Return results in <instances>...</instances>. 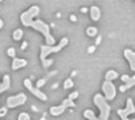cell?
I'll return each mask as SVG.
<instances>
[{"label": "cell", "mask_w": 135, "mask_h": 120, "mask_svg": "<svg viewBox=\"0 0 135 120\" xmlns=\"http://www.w3.org/2000/svg\"><path fill=\"white\" fill-rule=\"evenodd\" d=\"M68 43H69L68 37H62L57 45L50 47V45H46V44H44V45L40 47V61H42L43 67H50L51 65L53 63V59H47V57L50 56L51 53H57V52H60L64 47H66Z\"/></svg>", "instance_id": "6da1fadb"}, {"label": "cell", "mask_w": 135, "mask_h": 120, "mask_svg": "<svg viewBox=\"0 0 135 120\" xmlns=\"http://www.w3.org/2000/svg\"><path fill=\"white\" fill-rule=\"evenodd\" d=\"M30 27H33L34 30H36V31H39V32H42V34L44 35L46 45L52 47V45L55 44V37H53L50 32V30H51L50 25H47V23L43 22L42 19H35V21H33V23L30 25Z\"/></svg>", "instance_id": "7a4b0ae2"}, {"label": "cell", "mask_w": 135, "mask_h": 120, "mask_svg": "<svg viewBox=\"0 0 135 120\" xmlns=\"http://www.w3.org/2000/svg\"><path fill=\"white\" fill-rule=\"evenodd\" d=\"M94 103L95 106L100 110V116L96 118L95 120H108L110 115V106L108 105L107 100L101 94H95L94 96Z\"/></svg>", "instance_id": "3957f363"}, {"label": "cell", "mask_w": 135, "mask_h": 120, "mask_svg": "<svg viewBox=\"0 0 135 120\" xmlns=\"http://www.w3.org/2000/svg\"><path fill=\"white\" fill-rule=\"evenodd\" d=\"M39 12H40V9H39L38 5H31V8H29L26 12H23L21 14V22H22V25L26 26V27H30V25L33 23V21H34V17H36L39 14Z\"/></svg>", "instance_id": "277c9868"}, {"label": "cell", "mask_w": 135, "mask_h": 120, "mask_svg": "<svg viewBox=\"0 0 135 120\" xmlns=\"http://www.w3.org/2000/svg\"><path fill=\"white\" fill-rule=\"evenodd\" d=\"M68 107H75V103H74V101H71V100H69V98H65L61 105L51 107L50 112L52 116H59V115H61V114L66 110Z\"/></svg>", "instance_id": "5b68a950"}, {"label": "cell", "mask_w": 135, "mask_h": 120, "mask_svg": "<svg viewBox=\"0 0 135 120\" xmlns=\"http://www.w3.org/2000/svg\"><path fill=\"white\" fill-rule=\"evenodd\" d=\"M27 97L25 93H20L17 96H12V97H8L7 98V108H15V107H18L21 105L26 102Z\"/></svg>", "instance_id": "8992f818"}, {"label": "cell", "mask_w": 135, "mask_h": 120, "mask_svg": "<svg viewBox=\"0 0 135 120\" xmlns=\"http://www.w3.org/2000/svg\"><path fill=\"white\" fill-rule=\"evenodd\" d=\"M23 85L26 86V88L31 92V94H34L38 100H40V101H47V100H48V98H47V94L43 93L42 89H38V88L33 86L31 79H25V80H23Z\"/></svg>", "instance_id": "52a82bcc"}, {"label": "cell", "mask_w": 135, "mask_h": 120, "mask_svg": "<svg viewBox=\"0 0 135 120\" xmlns=\"http://www.w3.org/2000/svg\"><path fill=\"white\" fill-rule=\"evenodd\" d=\"M101 89H103V92H104V98H105L107 101L114 100V97H116V86H114V84H113L112 81H107V80H105V81L103 83Z\"/></svg>", "instance_id": "ba28073f"}, {"label": "cell", "mask_w": 135, "mask_h": 120, "mask_svg": "<svg viewBox=\"0 0 135 120\" xmlns=\"http://www.w3.org/2000/svg\"><path fill=\"white\" fill-rule=\"evenodd\" d=\"M117 114H118V116L121 118V120H130V119H127V116L131 115V114H135V106H134V103H133V100L131 98H127V106L125 108L117 110Z\"/></svg>", "instance_id": "9c48e42d"}, {"label": "cell", "mask_w": 135, "mask_h": 120, "mask_svg": "<svg viewBox=\"0 0 135 120\" xmlns=\"http://www.w3.org/2000/svg\"><path fill=\"white\" fill-rule=\"evenodd\" d=\"M123 56L129 61L130 69L133 70V71H135V52H133L131 49H125L123 51Z\"/></svg>", "instance_id": "30bf717a"}, {"label": "cell", "mask_w": 135, "mask_h": 120, "mask_svg": "<svg viewBox=\"0 0 135 120\" xmlns=\"http://www.w3.org/2000/svg\"><path fill=\"white\" fill-rule=\"evenodd\" d=\"M11 88V76L9 75H4L3 76V81L0 83V93L8 90Z\"/></svg>", "instance_id": "8fae6325"}, {"label": "cell", "mask_w": 135, "mask_h": 120, "mask_svg": "<svg viewBox=\"0 0 135 120\" xmlns=\"http://www.w3.org/2000/svg\"><path fill=\"white\" fill-rule=\"evenodd\" d=\"M26 65H27V61H26V59L15 57V58H13V62H12V69L18 70V69H21V67H25Z\"/></svg>", "instance_id": "7c38bea8"}, {"label": "cell", "mask_w": 135, "mask_h": 120, "mask_svg": "<svg viewBox=\"0 0 135 120\" xmlns=\"http://www.w3.org/2000/svg\"><path fill=\"white\" fill-rule=\"evenodd\" d=\"M90 14H91V18L94 21H99L100 19V16H101V12H100V8L96 7V5H92L90 8Z\"/></svg>", "instance_id": "4fadbf2b"}, {"label": "cell", "mask_w": 135, "mask_h": 120, "mask_svg": "<svg viewBox=\"0 0 135 120\" xmlns=\"http://www.w3.org/2000/svg\"><path fill=\"white\" fill-rule=\"evenodd\" d=\"M134 85H135V76H130L123 85L119 86V90H121V92H126L127 89H130L131 86H134Z\"/></svg>", "instance_id": "5bb4252c"}, {"label": "cell", "mask_w": 135, "mask_h": 120, "mask_svg": "<svg viewBox=\"0 0 135 120\" xmlns=\"http://www.w3.org/2000/svg\"><path fill=\"white\" fill-rule=\"evenodd\" d=\"M117 78H118V72L114 71V70H109V71H107V74H105V80H107V81H113V80H116Z\"/></svg>", "instance_id": "9a60e30c"}, {"label": "cell", "mask_w": 135, "mask_h": 120, "mask_svg": "<svg viewBox=\"0 0 135 120\" xmlns=\"http://www.w3.org/2000/svg\"><path fill=\"white\" fill-rule=\"evenodd\" d=\"M83 116L87 120H95V119H96V116H95V112H94L92 110H86V111L83 112Z\"/></svg>", "instance_id": "2e32d148"}, {"label": "cell", "mask_w": 135, "mask_h": 120, "mask_svg": "<svg viewBox=\"0 0 135 120\" xmlns=\"http://www.w3.org/2000/svg\"><path fill=\"white\" fill-rule=\"evenodd\" d=\"M86 34L88 35V36H91V37H94V36H96V35H98V29H96V27H94V26H90V27H87Z\"/></svg>", "instance_id": "e0dca14e"}, {"label": "cell", "mask_w": 135, "mask_h": 120, "mask_svg": "<svg viewBox=\"0 0 135 120\" xmlns=\"http://www.w3.org/2000/svg\"><path fill=\"white\" fill-rule=\"evenodd\" d=\"M22 35H23V31H22L21 29H17L16 31L13 32V39L18 41V40H21V39H22Z\"/></svg>", "instance_id": "ac0fdd59"}, {"label": "cell", "mask_w": 135, "mask_h": 120, "mask_svg": "<svg viewBox=\"0 0 135 120\" xmlns=\"http://www.w3.org/2000/svg\"><path fill=\"white\" fill-rule=\"evenodd\" d=\"M73 85H74V83H73V80H71L70 78H68L66 80L64 81V88H65V89H69V88H73Z\"/></svg>", "instance_id": "d6986e66"}, {"label": "cell", "mask_w": 135, "mask_h": 120, "mask_svg": "<svg viewBox=\"0 0 135 120\" xmlns=\"http://www.w3.org/2000/svg\"><path fill=\"white\" fill-rule=\"evenodd\" d=\"M18 120H31L30 119V115L27 112H22L18 115Z\"/></svg>", "instance_id": "ffe728a7"}, {"label": "cell", "mask_w": 135, "mask_h": 120, "mask_svg": "<svg viewBox=\"0 0 135 120\" xmlns=\"http://www.w3.org/2000/svg\"><path fill=\"white\" fill-rule=\"evenodd\" d=\"M46 81H47V78H44V79H40V80H38V83H36V88H38V89H40L42 86L46 84Z\"/></svg>", "instance_id": "44dd1931"}, {"label": "cell", "mask_w": 135, "mask_h": 120, "mask_svg": "<svg viewBox=\"0 0 135 120\" xmlns=\"http://www.w3.org/2000/svg\"><path fill=\"white\" fill-rule=\"evenodd\" d=\"M7 53H8V56H9V57H12V58H15V57H16V51H15V48H12V47L7 51Z\"/></svg>", "instance_id": "7402d4cb"}, {"label": "cell", "mask_w": 135, "mask_h": 120, "mask_svg": "<svg viewBox=\"0 0 135 120\" xmlns=\"http://www.w3.org/2000/svg\"><path fill=\"white\" fill-rule=\"evenodd\" d=\"M78 94H79L78 92H73V93H70V94L68 96V98H69V100H71V101H74V100L78 97Z\"/></svg>", "instance_id": "603a6c76"}, {"label": "cell", "mask_w": 135, "mask_h": 120, "mask_svg": "<svg viewBox=\"0 0 135 120\" xmlns=\"http://www.w3.org/2000/svg\"><path fill=\"white\" fill-rule=\"evenodd\" d=\"M7 111H8L7 107H1V108H0V116H5V115H7Z\"/></svg>", "instance_id": "cb8c5ba5"}, {"label": "cell", "mask_w": 135, "mask_h": 120, "mask_svg": "<svg viewBox=\"0 0 135 120\" xmlns=\"http://www.w3.org/2000/svg\"><path fill=\"white\" fill-rule=\"evenodd\" d=\"M129 78H130V76H127V75H122V76H121V80H122V81H123V83H126V81H127V79H129Z\"/></svg>", "instance_id": "d4e9b609"}, {"label": "cell", "mask_w": 135, "mask_h": 120, "mask_svg": "<svg viewBox=\"0 0 135 120\" xmlns=\"http://www.w3.org/2000/svg\"><path fill=\"white\" fill-rule=\"evenodd\" d=\"M95 49H96V48H95V45H91V47L88 48V53H92V52H95Z\"/></svg>", "instance_id": "484cf974"}, {"label": "cell", "mask_w": 135, "mask_h": 120, "mask_svg": "<svg viewBox=\"0 0 135 120\" xmlns=\"http://www.w3.org/2000/svg\"><path fill=\"white\" fill-rule=\"evenodd\" d=\"M100 43H101V36H98L96 37V45H99Z\"/></svg>", "instance_id": "4316f807"}, {"label": "cell", "mask_w": 135, "mask_h": 120, "mask_svg": "<svg viewBox=\"0 0 135 120\" xmlns=\"http://www.w3.org/2000/svg\"><path fill=\"white\" fill-rule=\"evenodd\" d=\"M26 47H27V43H26V41H23V44H22L21 49H26Z\"/></svg>", "instance_id": "83f0119b"}, {"label": "cell", "mask_w": 135, "mask_h": 120, "mask_svg": "<svg viewBox=\"0 0 135 120\" xmlns=\"http://www.w3.org/2000/svg\"><path fill=\"white\" fill-rule=\"evenodd\" d=\"M3 26H4V22H3V19L0 18V29H3Z\"/></svg>", "instance_id": "f1b7e54d"}, {"label": "cell", "mask_w": 135, "mask_h": 120, "mask_svg": "<svg viewBox=\"0 0 135 120\" xmlns=\"http://www.w3.org/2000/svg\"><path fill=\"white\" fill-rule=\"evenodd\" d=\"M75 19H77V18H75V16H70V21H73V22H74Z\"/></svg>", "instance_id": "f546056e"}, {"label": "cell", "mask_w": 135, "mask_h": 120, "mask_svg": "<svg viewBox=\"0 0 135 120\" xmlns=\"http://www.w3.org/2000/svg\"><path fill=\"white\" fill-rule=\"evenodd\" d=\"M81 12H82V13H86V12H87V8H82Z\"/></svg>", "instance_id": "4dcf8cb0"}, {"label": "cell", "mask_w": 135, "mask_h": 120, "mask_svg": "<svg viewBox=\"0 0 135 120\" xmlns=\"http://www.w3.org/2000/svg\"><path fill=\"white\" fill-rule=\"evenodd\" d=\"M133 120H135V119H133Z\"/></svg>", "instance_id": "1f68e13d"}]
</instances>
